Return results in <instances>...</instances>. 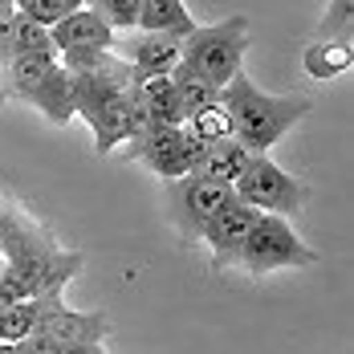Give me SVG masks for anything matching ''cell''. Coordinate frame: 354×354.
<instances>
[{
	"label": "cell",
	"mask_w": 354,
	"mask_h": 354,
	"mask_svg": "<svg viewBox=\"0 0 354 354\" xmlns=\"http://www.w3.org/2000/svg\"><path fill=\"white\" fill-rule=\"evenodd\" d=\"M220 106L232 118L236 142L257 159V155H265L273 142L281 139L293 122H301L314 110V102L310 98H273V94H261L252 86V77L241 70L220 90Z\"/></svg>",
	"instance_id": "obj_1"
},
{
	"label": "cell",
	"mask_w": 354,
	"mask_h": 354,
	"mask_svg": "<svg viewBox=\"0 0 354 354\" xmlns=\"http://www.w3.org/2000/svg\"><path fill=\"white\" fill-rule=\"evenodd\" d=\"M248 45H252V29L245 17H228L220 25H196V33L183 41V62L192 70H200L216 90H224L245 62Z\"/></svg>",
	"instance_id": "obj_2"
},
{
	"label": "cell",
	"mask_w": 354,
	"mask_h": 354,
	"mask_svg": "<svg viewBox=\"0 0 354 354\" xmlns=\"http://www.w3.org/2000/svg\"><path fill=\"white\" fill-rule=\"evenodd\" d=\"M236 261L245 265L252 277H265V273H277V269H314L318 252L301 245V236L293 232L289 220L257 216V224L248 228L245 245L236 252Z\"/></svg>",
	"instance_id": "obj_3"
},
{
	"label": "cell",
	"mask_w": 354,
	"mask_h": 354,
	"mask_svg": "<svg viewBox=\"0 0 354 354\" xmlns=\"http://www.w3.org/2000/svg\"><path fill=\"white\" fill-rule=\"evenodd\" d=\"M232 196L257 216H277V220H293L306 208V187L265 155H257L245 167V176L232 183Z\"/></svg>",
	"instance_id": "obj_4"
},
{
	"label": "cell",
	"mask_w": 354,
	"mask_h": 354,
	"mask_svg": "<svg viewBox=\"0 0 354 354\" xmlns=\"http://www.w3.org/2000/svg\"><path fill=\"white\" fill-rule=\"evenodd\" d=\"M106 334V314H77L66 306L62 293L37 297V338L53 342V346H90V342H102Z\"/></svg>",
	"instance_id": "obj_5"
},
{
	"label": "cell",
	"mask_w": 354,
	"mask_h": 354,
	"mask_svg": "<svg viewBox=\"0 0 354 354\" xmlns=\"http://www.w3.org/2000/svg\"><path fill=\"white\" fill-rule=\"evenodd\" d=\"M118 62H127L135 77H167L183 62V41L163 33H127L114 37V49H110Z\"/></svg>",
	"instance_id": "obj_6"
},
{
	"label": "cell",
	"mask_w": 354,
	"mask_h": 354,
	"mask_svg": "<svg viewBox=\"0 0 354 354\" xmlns=\"http://www.w3.org/2000/svg\"><path fill=\"white\" fill-rule=\"evenodd\" d=\"M228 200H232V187H224V183H208V179H196V176L171 183V212H176V224L187 232V241H196L204 220L216 208H224Z\"/></svg>",
	"instance_id": "obj_7"
},
{
	"label": "cell",
	"mask_w": 354,
	"mask_h": 354,
	"mask_svg": "<svg viewBox=\"0 0 354 354\" xmlns=\"http://www.w3.org/2000/svg\"><path fill=\"white\" fill-rule=\"evenodd\" d=\"M252 224H257V212L232 196L224 208H216V212L204 220L200 241L216 252V265H228V261H236V252H241V245H245V236H248Z\"/></svg>",
	"instance_id": "obj_8"
},
{
	"label": "cell",
	"mask_w": 354,
	"mask_h": 354,
	"mask_svg": "<svg viewBox=\"0 0 354 354\" xmlns=\"http://www.w3.org/2000/svg\"><path fill=\"white\" fill-rule=\"evenodd\" d=\"M49 37L57 45V53H110L114 49V33H110L106 21L90 4H82L77 12H70L57 29H49Z\"/></svg>",
	"instance_id": "obj_9"
},
{
	"label": "cell",
	"mask_w": 354,
	"mask_h": 354,
	"mask_svg": "<svg viewBox=\"0 0 354 354\" xmlns=\"http://www.w3.org/2000/svg\"><path fill=\"white\" fill-rule=\"evenodd\" d=\"M248 163H252V155H248L236 139L212 142V147H204V155L196 159L192 176H196V179H208V183H224V187H232L236 179L245 176Z\"/></svg>",
	"instance_id": "obj_10"
},
{
	"label": "cell",
	"mask_w": 354,
	"mask_h": 354,
	"mask_svg": "<svg viewBox=\"0 0 354 354\" xmlns=\"http://www.w3.org/2000/svg\"><path fill=\"white\" fill-rule=\"evenodd\" d=\"M135 33H163V37H176V41H187L196 33V21L179 0H139Z\"/></svg>",
	"instance_id": "obj_11"
},
{
	"label": "cell",
	"mask_w": 354,
	"mask_h": 354,
	"mask_svg": "<svg viewBox=\"0 0 354 354\" xmlns=\"http://www.w3.org/2000/svg\"><path fill=\"white\" fill-rule=\"evenodd\" d=\"M131 94L147 106L155 127H183V110H179V98L171 90V77H139Z\"/></svg>",
	"instance_id": "obj_12"
},
{
	"label": "cell",
	"mask_w": 354,
	"mask_h": 354,
	"mask_svg": "<svg viewBox=\"0 0 354 354\" xmlns=\"http://www.w3.org/2000/svg\"><path fill=\"white\" fill-rule=\"evenodd\" d=\"M167 77H171V90H176V98H179L183 122H187L192 114H200V110H208V106H216V102H220V90H216V86L200 70H192L187 62H179Z\"/></svg>",
	"instance_id": "obj_13"
},
{
	"label": "cell",
	"mask_w": 354,
	"mask_h": 354,
	"mask_svg": "<svg viewBox=\"0 0 354 354\" xmlns=\"http://www.w3.org/2000/svg\"><path fill=\"white\" fill-rule=\"evenodd\" d=\"M33 106L49 118V122H57V127H66L77 118V110H73V86H70V73L62 70V66H53V70L45 73V82H41V90H37Z\"/></svg>",
	"instance_id": "obj_14"
},
{
	"label": "cell",
	"mask_w": 354,
	"mask_h": 354,
	"mask_svg": "<svg viewBox=\"0 0 354 354\" xmlns=\"http://www.w3.org/2000/svg\"><path fill=\"white\" fill-rule=\"evenodd\" d=\"M49 70H53V66H49V62H41V57H8L0 86H4V94H8V98H21V102H29V106H33L37 90H41V82H45V73H49Z\"/></svg>",
	"instance_id": "obj_15"
},
{
	"label": "cell",
	"mask_w": 354,
	"mask_h": 354,
	"mask_svg": "<svg viewBox=\"0 0 354 354\" xmlns=\"http://www.w3.org/2000/svg\"><path fill=\"white\" fill-rule=\"evenodd\" d=\"M8 57H41L49 66L62 62V53H57L49 29H37L33 21H25L21 12H17V25H12V37H8Z\"/></svg>",
	"instance_id": "obj_16"
},
{
	"label": "cell",
	"mask_w": 354,
	"mask_h": 354,
	"mask_svg": "<svg viewBox=\"0 0 354 354\" xmlns=\"http://www.w3.org/2000/svg\"><path fill=\"white\" fill-rule=\"evenodd\" d=\"M306 73L310 77H334V73H346L351 70V62H354V49H351V41H318V45H310L306 49Z\"/></svg>",
	"instance_id": "obj_17"
},
{
	"label": "cell",
	"mask_w": 354,
	"mask_h": 354,
	"mask_svg": "<svg viewBox=\"0 0 354 354\" xmlns=\"http://www.w3.org/2000/svg\"><path fill=\"white\" fill-rule=\"evenodd\" d=\"M183 131H187L196 142H204V147L236 139V131H232V118L224 114V106H220V102H216V106H208V110H200V114H192V118L183 122Z\"/></svg>",
	"instance_id": "obj_18"
},
{
	"label": "cell",
	"mask_w": 354,
	"mask_h": 354,
	"mask_svg": "<svg viewBox=\"0 0 354 354\" xmlns=\"http://www.w3.org/2000/svg\"><path fill=\"white\" fill-rule=\"evenodd\" d=\"M86 0H21L17 4V12L25 17V21H33L37 29H57L70 12H77Z\"/></svg>",
	"instance_id": "obj_19"
},
{
	"label": "cell",
	"mask_w": 354,
	"mask_h": 354,
	"mask_svg": "<svg viewBox=\"0 0 354 354\" xmlns=\"http://www.w3.org/2000/svg\"><path fill=\"white\" fill-rule=\"evenodd\" d=\"M37 334V301H21V306H4L0 310V342L17 346Z\"/></svg>",
	"instance_id": "obj_20"
},
{
	"label": "cell",
	"mask_w": 354,
	"mask_h": 354,
	"mask_svg": "<svg viewBox=\"0 0 354 354\" xmlns=\"http://www.w3.org/2000/svg\"><path fill=\"white\" fill-rule=\"evenodd\" d=\"M86 4L106 21V29L114 37L135 33V25H139V0H86Z\"/></svg>",
	"instance_id": "obj_21"
},
{
	"label": "cell",
	"mask_w": 354,
	"mask_h": 354,
	"mask_svg": "<svg viewBox=\"0 0 354 354\" xmlns=\"http://www.w3.org/2000/svg\"><path fill=\"white\" fill-rule=\"evenodd\" d=\"M351 17H354L351 0H334L322 17V41H351Z\"/></svg>",
	"instance_id": "obj_22"
},
{
	"label": "cell",
	"mask_w": 354,
	"mask_h": 354,
	"mask_svg": "<svg viewBox=\"0 0 354 354\" xmlns=\"http://www.w3.org/2000/svg\"><path fill=\"white\" fill-rule=\"evenodd\" d=\"M17 354H57V346L53 342H45V338H25V342H17Z\"/></svg>",
	"instance_id": "obj_23"
},
{
	"label": "cell",
	"mask_w": 354,
	"mask_h": 354,
	"mask_svg": "<svg viewBox=\"0 0 354 354\" xmlns=\"http://www.w3.org/2000/svg\"><path fill=\"white\" fill-rule=\"evenodd\" d=\"M57 354H106L102 342H90V346H57Z\"/></svg>",
	"instance_id": "obj_24"
},
{
	"label": "cell",
	"mask_w": 354,
	"mask_h": 354,
	"mask_svg": "<svg viewBox=\"0 0 354 354\" xmlns=\"http://www.w3.org/2000/svg\"><path fill=\"white\" fill-rule=\"evenodd\" d=\"M0 354H17V346H8V342H0Z\"/></svg>",
	"instance_id": "obj_25"
},
{
	"label": "cell",
	"mask_w": 354,
	"mask_h": 354,
	"mask_svg": "<svg viewBox=\"0 0 354 354\" xmlns=\"http://www.w3.org/2000/svg\"><path fill=\"white\" fill-rule=\"evenodd\" d=\"M0 273H4V257H0Z\"/></svg>",
	"instance_id": "obj_26"
}]
</instances>
